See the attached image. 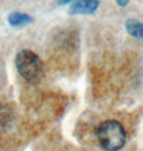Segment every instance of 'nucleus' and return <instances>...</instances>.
<instances>
[{"instance_id": "4", "label": "nucleus", "mask_w": 143, "mask_h": 151, "mask_svg": "<svg viewBox=\"0 0 143 151\" xmlns=\"http://www.w3.org/2000/svg\"><path fill=\"white\" fill-rule=\"evenodd\" d=\"M8 24L14 28H19L29 25L32 22V18L29 14L22 13V12H13L8 16Z\"/></svg>"}, {"instance_id": "3", "label": "nucleus", "mask_w": 143, "mask_h": 151, "mask_svg": "<svg viewBox=\"0 0 143 151\" xmlns=\"http://www.w3.org/2000/svg\"><path fill=\"white\" fill-rule=\"evenodd\" d=\"M100 3L95 0H78L72 2L69 7L70 15H89L98 9Z\"/></svg>"}, {"instance_id": "2", "label": "nucleus", "mask_w": 143, "mask_h": 151, "mask_svg": "<svg viewBox=\"0 0 143 151\" xmlns=\"http://www.w3.org/2000/svg\"><path fill=\"white\" fill-rule=\"evenodd\" d=\"M97 138L105 150L119 151L126 144V129L118 121L113 119L106 120L100 124L97 129Z\"/></svg>"}, {"instance_id": "6", "label": "nucleus", "mask_w": 143, "mask_h": 151, "mask_svg": "<svg viewBox=\"0 0 143 151\" xmlns=\"http://www.w3.org/2000/svg\"><path fill=\"white\" fill-rule=\"evenodd\" d=\"M14 119L13 111L7 104H0V128L8 126Z\"/></svg>"}, {"instance_id": "1", "label": "nucleus", "mask_w": 143, "mask_h": 151, "mask_svg": "<svg viewBox=\"0 0 143 151\" xmlns=\"http://www.w3.org/2000/svg\"><path fill=\"white\" fill-rule=\"evenodd\" d=\"M18 73L29 83H37L44 77V65L39 56L32 50L23 49L15 58Z\"/></svg>"}, {"instance_id": "7", "label": "nucleus", "mask_w": 143, "mask_h": 151, "mask_svg": "<svg viewBox=\"0 0 143 151\" xmlns=\"http://www.w3.org/2000/svg\"><path fill=\"white\" fill-rule=\"evenodd\" d=\"M117 3V5L118 6H120V7H121V8H124V7H126V6L129 4V1H126V0H119V1H117L116 2Z\"/></svg>"}, {"instance_id": "5", "label": "nucleus", "mask_w": 143, "mask_h": 151, "mask_svg": "<svg viewBox=\"0 0 143 151\" xmlns=\"http://www.w3.org/2000/svg\"><path fill=\"white\" fill-rule=\"evenodd\" d=\"M126 29L132 37L143 40V23L134 19H129L126 22Z\"/></svg>"}]
</instances>
